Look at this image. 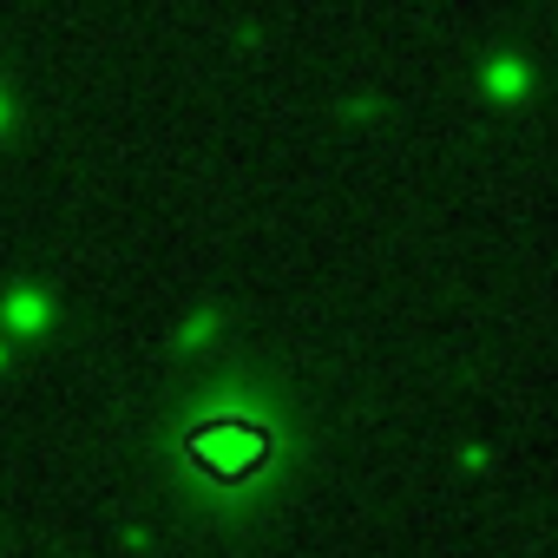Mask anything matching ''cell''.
<instances>
[{
  "instance_id": "6da1fadb",
  "label": "cell",
  "mask_w": 558,
  "mask_h": 558,
  "mask_svg": "<svg viewBox=\"0 0 558 558\" xmlns=\"http://www.w3.org/2000/svg\"><path fill=\"white\" fill-rule=\"evenodd\" d=\"M283 460V414L256 388H210L178 421V480H191L210 499H243L263 480H276Z\"/></svg>"
}]
</instances>
